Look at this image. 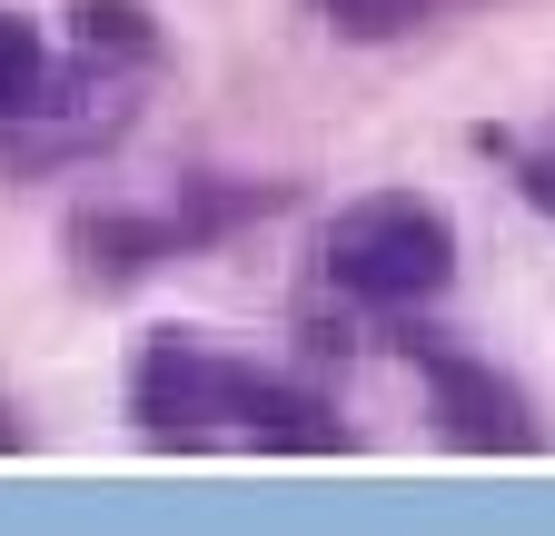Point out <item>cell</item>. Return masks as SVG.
Wrapping results in <instances>:
<instances>
[{
	"label": "cell",
	"mask_w": 555,
	"mask_h": 536,
	"mask_svg": "<svg viewBox=\"0 0 555 536\" xmlns=\"http://www.w3.org/2000/svg\"><path fill=\"white\" fill-rule=\"evenodd\" d=\"M129 427L150 447H278V457H337L358 447V427L337 418V397L258 368L198 328H159L129 358Z\"/></svg>",
	"instance_id": "6da1fadb"
},
{
	"label": "cell",
	"mask_w": 555,
	"mask_h": 536,
	"mask_svg": "<svg viewBox=\"0 0 555 536\" xmlns=\"http://www.w3.org/2000/svg\"><path fill=\"white\" fill-rule=\"evenodd\" d=\"M288 199H298V179H219L208 169V179H179L169 199H150V209H80L69 219V258H80V279L129 289L169 258H208L238 229H268Z\"/></svg>",
	"instance_id": "7a4b0ae2"
},
{
	"label": "cell",
	"mask_w": 555,
	"mask_h": 536,
	"mask_svg": "<svg viewBox=\"0 0 555 536\" xmlns=\"http://www.w3.org/2000/svg\"><path fill=\"white\" fill-rule=\"evenodd\" d=\"M327 289L347 308H367V318H416L427 298L456 289V219L437 209V199H416V189H377V199H347L327 248Z\"/></svg>",
	"instance_id": "3957f363"
},
{
	"label": "cell",
	"mask_w": 555,
	"mask_h": 536,
	"mask_svg": "<svg viewBox=\"0 0 555 536\" xmlns=\"http://www.w3.org/2000/svg\"><path fill=\"white\" fill-rule=\"evenodd\" d=\"M397 358L416 368L427 418H437L447 447H466V457H535L545 447V408L496 358H476L466 339H447V328H427V318H397Z\"/></svg>",
	"instance_id": "277c9868"
},
{
	"label": "cell",
	"mask_w": 555,
	"mask_h": 536,
	"mask_svg": "<svg viewBox=\"0 0 555 536\" xmlns=\"http://www.w3.org/2000/svg\"><path fill=\"white\" fill-rule=\"evenodd\" d=\"M69 50L139 80V71H159V11L150 0H69Z\"/></svg>",
	"instance_id": "5b68a950"
},
{
	"label": "cell",
	"mask_w": 555,
	"mask_h": 536,
	"mask_svg": "<svg viewBox=\"0 0 555 536\" xmlns=\"http://www.w3.org/2000/svg\"><path fill=\"white\" fill-rule=\"evenodd\" d=\"M50 100H60V60H50V40H40L21 11H0V129L50 119Z\"/></svg>",
	"instance_id": "8992f818"
},
{
	"label": "cell",
	"mask_w": 555,
	"mask_h": 536,
	"mask_svg": "<svg viewBox=\"0 0 555 536\" xmlns=\"http://www.w3.org/2000/svg\"><path fill=\"white\" fill-rule=\"evenodd\" d=\"M456 11H476V0H318V21L337 30V40H416V30H437V21H456Z\"/></svg>",
	"instance_id": "52a82bcc"
},
{
	"label": "cell",
	"mask_w": 555,
	"mask_h": 536,
	"mask_svg": "<svg viewBox=\"0 0 555 536\" xmlns=\"http://www.w3.org/2000/svg\"><path fill=\"white\" fill-rule=\"evenodd\" d=\"M496 159H506V179H516V189L535 199V209L555 219V119H545V129H526V140H506Z\"/></svg>",
	"instance_id": "ba28073f"
},
{
	"label": "cell",
	"mask_w": 555,
	"mask_h": 536,
	"mask_svg": "<svg viewBox=\"0 0 555 536\" xmlns=\"http://www.w3.org/2000/svg\"><path fill=\"white\" fill-rule=\"evenodd\" d=\"M0 447H21V418H0Z\"/></svg>",
	"instance_id": "9c48e42d"
}]
</instances>
